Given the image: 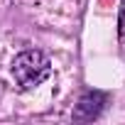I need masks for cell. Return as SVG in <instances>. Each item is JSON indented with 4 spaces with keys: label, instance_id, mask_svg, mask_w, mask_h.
Segmentation results:
<instances>
[{
    "label": "cell",
    "instance_id": "1",
    "mask_svg": "<svg viewBox=\"0 0 125 125\" xmlns=\"http://www.w3.org/2000/svg\"><path fill=\"white\" fill-rule=\"evenodd\" d=\"M52 71V61L47 54H42L39 49H30L15 56L12 61V76L22 88H34L39 86Z\"/></svg>",
    "mask_w": 125,
    "mask_h": 125
},
{
    "label": "cell",
    "instance_id": "2",
    "mask_svg": "<svg viewBox=\"0 0 125 125\" xmlns=\"http://www.w3.org/2000/svg\"><path fill=\"white\" fill-rule=\"evenodd\" d=\"M103 103H105L103 93H86L79 101L76 110H74V120H93V118H98V113L103 110Z\"/></svg>",
    "mask_w": 125,
    "mask_h": 125
}]
</instances>
